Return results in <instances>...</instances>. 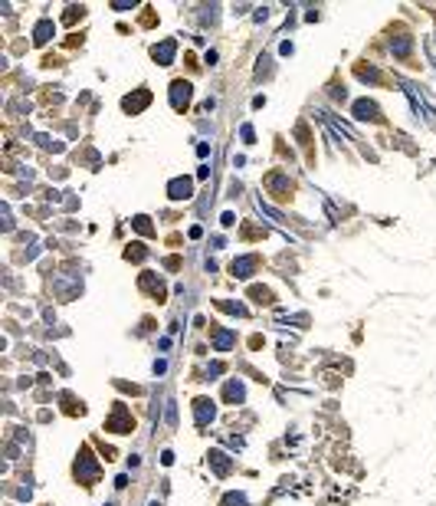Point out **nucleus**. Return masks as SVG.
Masks as SVG:
<instances>
[{
  "label": "nucleus",
  "mask_w": 436,
  "mask_h": 506,
  "mask_svg": "<svg viewBox=\"0 0 436 506\" xmlns=\"http://www.w3.org/2000/svg\"><path fill=\"white\" fill-rule=\"evenodd\" d=\"M171 102H174V109H184L187 102H190V82L177 79L174 86H171Z\"/></svg>",
  "instance_id": "1"
},
{
  "label": "nucleus",
  "mask_w": 436,
  "mask_h": 506,
  "mask_svg": "<svg viewBox=\"0 0 436 506\" xmlns=\"http://www.w3.org/2000/svg\"><path fill=\"white\" fill-rule=\"evenodd\" d=\"M167 191H171V198H174V201H181V198H190V181H187V177H177V181H171V187H167Z\"/></svg>",
  "instance_id": "3"
},
{
  "label": "nucleus",
  "mask_w": 436,
  "mask_h": 506,
  "mask_svg": "<svg viewBox=\"0 0 436 506\" xmlns=\"http://www.w3.org/2000/svg\"><path fill=\"white\" fill-rule=\"evenodd\" d=\"M171 56H174V40L154 46V59H161V66H167V63H171Z\"/></svg>",
  "instance_id": "7"
},
{
  "label": "nucleus",
  "mask_w": 436,
  "mask_h": 506,
  "mask_svg": "<svg viewBox=\"0 0 436 506\" xmlns=\"http://www.w3.org/2000/svg\"><path fill=\"white\" fill-rule=\"evenodd\" d=\"M354 115H358V119H377V105L367 102V99H361L358 105H354Z\"/></svg>",
  "instance_id": "8"
},
{
  "label": "nucleus",
  "mask_w": 436,
  "mask_h": 506,
  "mask_svg": "<svg viewBox=\"0 0 436 506\" xmlns=\"http://www.w3.org/2000/svg\"><path fill=\"white\" fill-rule=\"evenodd\" d=\"M131 428V424H128V418H125V407H115V418H112L109 421V430H118V434H125V430H128Z\"/></svg>",
  "instance_id": "6"
},
{
  "label": "nucleus",
  "mask_w": 436,
  "mask_h": 506,
  "mask_svg": "<svg viewBox=\"0 0 436 506\" xmlns=\"http://www.w3.org/2000/svg\"><path fill=\"white\" fill-rule=\"evenodd\" d=\"M252 266H256V260H252V256H240V260H233V276L246 279V276L252 273Z\"/></svg>",
  "instance_id": "5"
},
{
  "label": "nucleus",
  "mask_w": 436,
  "mask_h": 506,
  "mask_svg": "<svg viewBox=\"0 0 436 506\" xmlns=\"http://www.w3.org/2000/svg\"><path fill=\"white\" fill-rule=\"evenodd\" d=\"M233 342H236V335H233L229 329H217V332H213V345H217V352H227Z\"/></svg>",
  "instance_id": "4"
},
{
  "label": "nucleus",
  "mask_w": 436,
  "mask_h": 506,
  "mask_svg": "<svg viewBox=\"0 0 436 506\" xmlns=\"http://www.w3.org/2000/svg\"><path fill=\"white\" fill-rule=\"evenodd\" d=\"M223 506H246V496H243V493H229L227 500H223Z\"/></svg>",
  "instance_id": "12"
},
{
  "label": "nucleus",
  "mask_w": 436,
  "mask_h": 506,
  "mask_svg": "<svg viewBox=\"0 0 436 506\" xmlns=\"http://www.w3.org/2000/svg\"><path fill=\"white\" fill-rule=\"evenodd\" d=\"M243 395H246V391H243L240 381H229L227 385V401H243Z\"/></svg>",
  "instance_id": "11"
},
{
  "label": "nucleus",
  "mask_w": 436,
  "mask_h": 506,
  "mask_svg": "<svg viewBox=\"0 0 436 506\" xmlns=\"http://www.w3.org/2000/svg\"><path fill=\"white\" fill-rule=\"evenodd\" d=\"M210 463H213V470H217V473H227V470H229L227 454H220V451H213V454H210Z\"/></svg>",
  "instance_id": "9"
},
{
  "label": "nucleus",
  "mask_w": 436,
  "mask_h": 506,
  "mask_svg": "<svg viewBox=\"0 0 436 506\" xmlns=\"http://www.w3.org/2000/svg\"><path fill=\"white\" fill-rule=\"evenodd\" d=\"M79 467H82V473H86V480L92 483V480H95V463L89 460V454H82V457H79ZM79 467H76V470H79Z\"/></svg>",
  "instance_id": "10"
},
{
  "label": "nucleus",
  "mask_w": 436,
  "mask_h": 506,
  "mask_svg": "<svg viewBox=\"0 0 436 506\" xmlns=\"http://www.w3.org/2000/svg\"><path fill=\"white\" fill-rule=\"evenodd\" d=\"M194 418H197V424H207L213 418V401H207V398L194 401Z\"/></svg>",
  "instance_id": "2"
}]
</instances>
